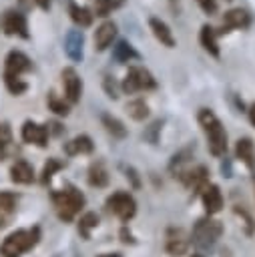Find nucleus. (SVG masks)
<instances>
[{
  "label": "nucleus",
  "instance_id": "obj_39",
  "mask_svg": "<svg viewBox=\"0 0 255 257\" xmlns=\"http://www.w3.org/2000/svg\"><path fill=\"white\" fill-rule=\"evenodd\" d=\"M98 257H122V255H118V253H104V255H98Z\"/></svg>",
  "mask_w": 255,
  "mask_h": 257
},
{
  "label": "nucleus",
  "instance_id": "obj_27",
  "mask_svg": "<svg viewBox=\"0 0 255 257\" xmlns=\"http://www.w3.org/2000/svg\"><path fill=\"white\" fill-rule=\"evenodd\" d=\"M46 104H48V108H50L54 114H58V116H66V114L70 112V104L64 100V96H58L54 90L48 92Z\"/></svg>",
  "mask_w": 255,
  "mask_h": 257
},
{
  "label": "nucleus",
  "instance_id": "obj_33",
  "mask_svg": "<svg viewBox=\"0 0 255 257\" xmlns=\"http://www.w3.org/2000/svg\"><path fill=\"white\" fill-rule=\"evenodd\" d=\"M102 86H104V92L108 98L116 100L118 98V90H120V82H116L112 76H104L102 78Z\"/></svg>",
  "mask_w": 255,
  "mask_h": 257
},
{
  "label": "nucleus",
  "instance_id": "obj_13",
  "mask_svg": "<svg viewBox=\"0 0 255 257\" xmlns=\"http://www.w3.org/2000/svg\"><path fill=\"white\" fill-rule=\"evenodd\" d=\"M64 52L72 62H82L84 58V34L82 30H68L64 36Z\"/></svg>",
  "mask_w": 255,
  "mask_h": 257
},
{
  "label": "nucleus",
  "instance_id": "obj_26",
  "mask_svg": "<svg viewBox=\"0 0 255 257\" xmlns=\"http://www.w3.org/2000/svg\"><path fill=\"white\" fill-rule=\"evenodd\" d=\"M100 122H102V126L106 128V133L112 135V139H124V137H126V126H124L116 116H112V114H108V112H102V114H100Z\"/></svg>",
  "mask_w": 255,
  "mask_h": 257
},
{
  "label": "nucleus",
  "instance_id": "obj_6",
  "mask_svg": "<svg viewBox=\"0 0 255 257\" xmlns=\"http://www.w3.org/2000/svg\"><path fill=\"white\" fill-rule=\"evenodd\" d=\"M221 233H223V227L219 221H215L211 217H203L195 223L193 233H191V241L199 249H211L217 243V239L221 237Z\"/></svg>",
  "mask_w": 255,
  "mask_h": 257
},
{
  "label": "nucleus",
  "instance_id": "obj_24",
  "mask_svg": "<svg viewBox=\"0 0 255 257\" xmlns=\"http://www.w3.org/2000/svg\"><path fill=\"white\" fill-rule=\"evenodd\" d=\"M86 179H88V185H92V187H98V189H100V187H106V185H108V171H106L104 163H102V161L90 163Z\"/></svg>",
  "mask_w": 255,
  "mask_h": 257
},
{
  "label": "nucleus",
  "instance_id": "obj_10",
  "mask_svg": "<svg viewBox=\"0 0 255 257\" xmlns=\"http://www.w3.org/2000/svg\"><path fill=\"white\" fill-rule=\"evenodd\" d=\"M2 28L4 34L8 36H20V38H30L28 32V20L22 12L18 10H6L2 16Z\"/></svg>",
  "mask_w": 255,
  "mask_h": 257
},
{
  "label": "nucleus",
  "instance_id": "obj_40",
  "mask_svg": "<svg viewBox=\"0 0 255 257\" xmlns=\"http://www.w3.org/2000/svg\"><path fill=\"white\" fill-rule=\"evenodd\" d=\"M191 257H203V255H201V253H195V255H191Z\"/></svg>",
  "mask_w": 255,
  "mask_h": 257
},
{
  "label": "nucleus",
  "instance_id": "obj_22",
  "mask_svg": "<svg viewBox=\"0 0 255 257\" xmlns=\"http://www.w3.org/2000/svg\"><path fill=\"white\" fill-rule=\"evenodd\" d=\"M16 203H18V195L10 193V191H0V229L10 221V217L16 211Z\"/></svg>",
  "mask_w": 255,
  "mask_h": 257
},
{
  "label": "nucleus",
  "instance_id": "obj_14",
  "mask_svg": "<svg viewBox=\"0 0 255 257\" xmlns=\"http://www.w3.org/2000/svg\"><path fill=\"white\" fill-rule=\"evenodd\" d=\"M189 243H191V239H189V235H187L183 229L173 227V229H169V231H167L165 249H167V253H169V255H173V257L185 255V253H187V249H189Z\"/></svg>",
  "mask_w": 255,
  "mask_h": 257
},
{
  "label": "nucleus",
  "instance_id": "obj_12",
  "mask_svg": "<svg viewBox=\"0 0 255 257\" xmlns=\"http://www.w3.org/2000/svg\"><path fill=\"white\" fill-rule=\"evenodd\" d=\"M22 141L28 143V145H36V147H46L48 145V135H50V128L48 124H40V122H34V120H24L22 124Z\"/></svg>",
  "mask_w": 255,
  "mask_h": 257
},
{
  "label": "nucleus",
  "instance_id": "obj_38",
  "mask_svg": "<svg viewBox=\"0 0 255 257\" xmlns=\"http://www.w3.org/2000/svg\"><path fill=\"white\" fill-rule=\"evenodd\" d=\"M249 120L253 122V126H255V102L249 106Z\"/></svg>",
  "mask_w": 255,
  "mask_h": 257
},
{
  "label": "nucleus",
  "instance_id": "obj_8",
  "mask_svg": "<svg viewBox=\"0 0 255 257\" xmlns=\"http://www.w3.org/2000/svg\"><path fill=\"white\" fill-rule=\"evenodd\" d=\"M62 80V90H64V100L68 104H76L82 96V78L72 66H64L60 72Z\"/></svg>",
  "mask_w": 255,
  "mask_h": 257
},
{
  "label": "nucleus",
  "instance_id": "obj_23",
  "mask_svg": "<svg viewBox=\"0 0 255 257\" xmlns=\"http://www.w3.org/2000/svg\"><path fill=\"white\" fill-rule=\"evenodd\" d=\"M235 155L237 159H241L249 169L255 167V147H253V141L249 137H243L237 141L235 145Z\"/></svg>",
  "mask_w": 255,
  "mask_h": 257
},
{
  "label": "nucleus",
  "instance_id": "obj_1",
  "mask_svg": "<svg viewBox=\"0 0 255 257\" xmlns=\"http://www.w3.org/2000/svg\"><path fill=\"white\" fill-rule=\"evenodd\" d=\"M28 70H32V60L22 50H10L6 54L2 78H4V84L10 94L20 96L22 92L28 90V82L22 78V74H26Z\"/></svg>",
  "mask_w": 255,
  "mask_h": 257
},
{
  "label": "nucleus",
  "instance_id": "obj_16",
  "mask_svg": "<svg viewBox=\"0 0 255 257\" xmlns=\"http://www.w3.org/2000/svg\"><path fill=\"white\" fill-rule=\"evenodd\" d=\"M149 28H151L153 36H155L163 46H167V48H175L177 40H175V36H173L171 26H169L165 20H161V18H157V16H151V18H149Z\"/></svg>",
  "mask_w": 255,
  "mask_h": 257
},
{
  "label": "nucleus",
  "instance_id": "obj_20",
  "mask_svg": "<svg viewBox=\"0 0 255 257\" xmlns=\"http://www.w3.org/2000/svg\"><path fill=\"white\" fill-rule=\"evenodd\" d=\"M199 42L211 56H215V58L221 56V48H219V42H217V28H213L209 24H203L201 32H199Z\"/></svg>",
  "mask_w": 255,
  "mask_h": 257
},
{
  "label": "nucleus",
  "instance_id": "obj_5",
  "mask_svg": "<svg viewBox=\"0 0 255 257\" xmlns=\"http://www.w3.org/2000/svg\"><path fill=\"white\" fill-rule=\"evenodd\" d=\"M155 88H157V80H155L153 72L141 64L129 66L126 74L120 80V90L124 94H135L141 90H155Z\"/></svg>",
  "mask_w": 255,
  "mask_h": 257
},
{
  "label": "nucleus",
  "instance_id": "obj_21",
  "mask_svg": "<svg viewBox=\"0 0 255 257\" xmlns=\"http://www.w3.org/2000/svg\"><path fill=\"white\" fill-rule=\"evenodd\" d=\"M68 16H70V20L78 26V28H88L90 24H92V20H94V14H92V10L90 8H86V6H80V4H76V2H68Z\"/></svg>",
  "mask_w": 255,
  "mask_h": 257
},
{
  "label": "nucleus",
  "instance_id": "obj_35",
  "mask_svg": "<svg viewBox=\"0 0 255 257\" xmlns=\"http://www.w3.org/2000/svg\"><path fill=\"white\" fill-rule=\"evenodd\" d=\"M124 171H126V179H131V181H133V187H135V189H139V187H141V181H139V177H137V171H135L133 167H126Z\"/></svg>",
  "mask_w": 255,
  "mask_h": 257
},
{
  "label": "nucleus",
  "instance_id": "obj_37",
  "mask_svg": "<svg viewBox=\"0 0 255 257\" xmlns=\"http://www.w3.org/2000/svg\"><path fill=\"white\" fill-rule=\"evenodd\" d=\"M120 235H122V241H124V243L133 241V239H131V233H126V227H122V229H120Z\"/></svg>",
  "mask_w": 255,
  "mask_h": 257
},
{
  "label": "nucleus",
  "instance_id": "obj_4",
  "mask_svg": "<svg viewBox=\"0 0 255 257\" xmlns=\"http://www.w3.org/2000/svg\"><path fill=\"white\" fill-rule=\"evenodd\" d=\"M40 239V227H30V229H18L10 233L2 245H0V255L2 257H20L22 253L30 251Z\"/></svg>",
  "mask_w": 255,
  "mask_h": 257
},
{
  "label": "nucleus",
  "instance_id": "obj_28",
  "mask_svg": "<svg viewBox=\"0 0 255 257\" xmlns=\"http://www.w3.org/2000/svg\"><path fill=\"white\" fill-rule=\"evenodd\" d=\"M126 112L133 120H145L149 116V104L143 98H133L126 102Z\"/></svg>",
  "mask_w": 255,
  "mask_h": 257
},
{
  "label": "nucleus",
  "instance_id": "obj_34",
  "mask_svg": "<svg viewBox=\"0 0 255 257\" xmlns=\"http://www.w3.org/2000/svg\"><path fill=\"white\" fill-rule=\"evenodd\" d=\"M197 4H199V8L205 12V14H215L217 12V0H197Z\"/></svg>",
  "mask_w": 255,
  "mask_h": 257
},
{
  "label": "nucleus",
  "instance_id": "obj_32",
  "mask_svg": "<svg viewBox=\"0 0 255 257\" xmlns=\"http://www.w3.org/2000/svg\"><path fill=\"white\" fill-rule=\"evenodd\" d=\"M10 143H12V131L6 122L0 124V161H4L10 153Z\"/></svg>",
  "mask_w": 255,
  "mask_h": 257
},
{
  "label": "nucleus",
  "instance_id": "obj_2",
  "mask_svg": "<svg viewBox=\"0 0 255 257\" xmlns=\"http://www.w3.org/2000/svg\"><path fill=\"white\" fill-rule=\"evenodd\" d=\"M197 120L203 128V133H205L207 147H209L211 155L223 157L227 153V131H225L223 122L219 120V116L211 108H199Z\"/></svg>",
  "mask_w": 255,
  "mask_h": 257
},
{
  "label": "nucleus",
  "instance_id": "obj_18",
  "mask_svg": "<svg viewBox=\"0 0 255 257\" xmlns=\"http://www.w3.org/2000/svg\"><path fill=\"white\" fill-rule=\"evenodd\" d=\"M62 149H64V153H66L68 157H74V155H88V153L94 151V143H92V139H90L88 135H76L74 139H70L68 143H64Z\"/></svg>",
  "mask_w": 255,
  "mask_h": 257
},
{
  "label": "nucleus",
  "instance_id": "obj_29",
  "mask_svg": "<svg viewBox=\"0 0 255 257\" xmlns=\"http://www.w3.org/2000/svg\"><path fill=\"white\" fill-rule=\"evenodd\" d=\"M98 225V215L96 213H84L82 217H80V221H78V233H80V237L82 239H90V231L94 229Z\"/></svg>",
  "mask_w": 255,
  "mask_h": 257
},
{
  "label": "nucleus",
  "instance_id": "obj_9",
  "mask_svg": "<svg viewBox=\"0 0 255 257\" xmlns=\"http://www.w3.org/2000/svg\"><path fill=\"white\" fill-rule=\"evenodd\" d=\"M251 24V14L249 10L245 8H231L223 14L221 18V28L217 30V36L223 34V32H229V30H243V28H249Z\"/></svg>",
  "mask_w": 255,
  "mask_h": 257
},
{
  "label": "nucleus",
  "instance_id": "obj_31",
  "mask_svg": "<svg viewBox=\"0 0 255 257\" xmlns=\"http://www.w3.org/2000/svg\"><path fill=\"white\" fill-rule=\"evenodd\" d=\"M62 167H64V163H62V161H58V159L50 157V159L44 163V167H42L40 183H42V185H48V183H50V179L54 177V173H56V171H60Z\"/></svg>",
  "mask_w": 255,
  "mask_h": 257
},
{
  "label": "nucleus",
  "instance_id": "obj_36",
  "mask_svg": "<svg viewBox=\"0 0 255 257\" xmlns=\"http://www.w3.org/2000/svg\"><path fill=\"white\" fill-rule=\"evenodd\" d=\"M34 2L40 10H50V6H52V0H34Z\"/></svg>",
  "mask_w": 255,
  "mask_h": 257
},
{
  "label": "nucleus",
  "instance_id": "obj_3",
  "mask_svg": "<svg viewBox=\"0 0 255 257\" xmlns=\"http://www.w3.org/2000/svg\"><path fill=\"white\" fill-rule=\"evenodd\" d=\"M50 199H52V205H54L56 215H58L64 223L72 221V219L80 213V209L84 207V203H86L84 195H82L74 185H64L62 189L52 191V193H50Z\"/></svg>",
  "mask_w": 255,
  "mask_h": 257
},
{
  "label": "nucleus",
  "instance_id": "obj_30",
  "mask_svg": "<svg viewBox=\"0 0 255 257\" xmlns=\"http://www.w3.org/2000/svg\"><path fill=\"white\" fill-rule=\"evenodd\" d=\"M124 0H94V8H92V14L98 16V18H106L112 10H116Z\"/></svg>",
  "mask_w": 255,
  "mask_h": 257
},
{
  "label": "nucleus",
  "instance_id": "obj_15",
  "mask_svg": "<svg viewBox=\"0 0 255 257\" xmlns=\"http://www.w3.org/2000/svg\"><path fill=\"white\" fill-rule=\"evenodd\" d=\"M114 38H116V24H114L112 20H104L102 24L96 26V30H94V34H92L94 50H96V52L106 50V48L112 44Z\"/></svg>",
  "mask_w": 255,
  "mask_h": 257
},
{
  "label": "nucleus",
  "instance_id": "obj_11",
  "mask_svg": "<svg viewBox=\"0 0 255 257\" xmlns=\"http://www.w3.org/2000/svg\"><path fill=\"white\" fill-rule=\"evenodd\" d=\"M175 177H179L181 183L187 189H193V191H203L209 185V171H207L205 165H197L193 169H183Z\"/></svg>",
  "mask_w": 255,
  "mask_h": 257
},
{
  "label": "nucleus",
  "instance_id": "obj_19",
  "mask_svg": "<svg viewBox=\"0 0 255 257\" xmlns=\"http://www.w3.org/2000/svg\"><path fill=\"white\" fill-rule=\"evenodd\" d=\"M10 179L14 183H18V185H30L34 181V169H32V165L28 161H24V159L14 161L12 167H10Z\"/></svg>",
  "mask_w": 255,
  "mask_h": 257
},
{
  "label": "nucleus",
  "instance_id": "obj_25",
  "mask_svg": "<svg viewBox=\"0 0 255 257\" xmlns=\"http://www.w3.org/2000/svg\"><path fill=\"white\" fill-rule=\"evenodd\" d=\"M112 56L118 62H131V60H139L141 58V54L137 52V48L129 40H118L114 44V48H112Z\"/></svg>",
  "mask_w": 255,
  "mask_h": 257
},
{
  "label": "nucleus",
  "instance_id": "obj_7",
  "mask_svg": "<svg viewBox=\"0 0 255 257\" xmlns=\"http://www.w3.org/2000/svg\"><path fill=\"white\" fill-rule=\"evenodd\" d=\"M104 205H106V211L112 213V215H116L120 221H129V219H133L135 213H137V201H135L133 195L126 193V191H116V193H112V195L106 199Z\"/></svg>",
  "mask_w": 255,
  "mask_h": 257
},
{
  "label": "nucleus",
  "instance_id": "obj_17",
  "mask_svg": "<svg viewBox=\"0 0 255 257\" xmlns=\"http://www.w3.org/2000/svg\"><path fill=\"white\" fill-rule=\"evenodd\" d=\"M201 199H203V207H205V211H207L209 217L215 215V213H219L221 207H223L221 189H219L217 185H213V183H209V185L201 191Z\"/></svg>",
  "mask_w": 255,
  "mask_h": 257
}]
</instances>
